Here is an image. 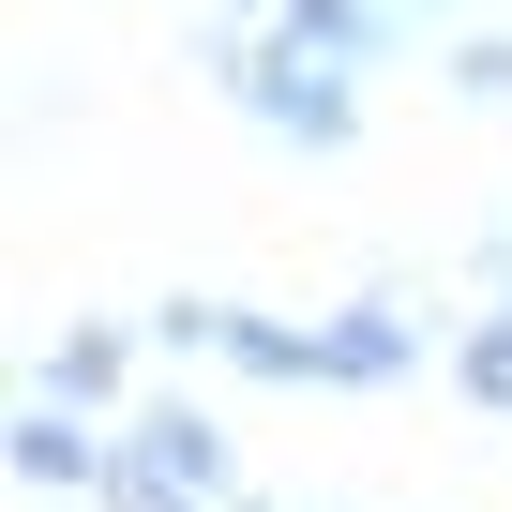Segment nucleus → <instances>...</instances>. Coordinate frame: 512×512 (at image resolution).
I'll list each match as a JSON object with an SVG mask.
<instances>
[{
	"mask_svg": "<svg viewBox=\"0 0 512 512\" xmlns=\"http://www.w3.org/2000/svg\"><path fill=\"white\" fill-rule=\"evenodd\" d=\"M196 61H211V91H226L256 136H287V151H317V166L362 151V76H347V61H317V46H287V31H226V16H196Z\"/></svg>",
	"mask_w": 512,
	"mask_h": 512,
	"instance_id": "1",
	"label": "nucleus"
},
{
	"mask_svg": "<svg viewBox=\"0 0 512 512\" xmlns=\"http://www.w3.org/2000/svg\"><path fill=\"white\" fill-rule=\"evenodd\" d=\"M226 377H256V392H317V317H256V302H226V347H211Z\"/></svg>",
	"mask_w": 512,
	"mask_h": 512,
	"instance_id": "7",
	"label": "nucleus"
},
{
	"mask_svg": "<svg viewBox=\"0 0 512 512\" xmlns=\"http://www.w3.org/2000/svg\"><path fill=\"white\" fill-rule=\"evenodd\" d=\"M437 377L482 407V422H512V302H482V317H452V347H437Z\"/></svg>",
	"mask_w": 512,
	"mask_h": 512,
	"instance_id": "8",
	"label": "nucleus"
},
{
	"mask_svg": "<svg viewBox=\"0 0 512 512\" xmlns=\"http://www.w3.org/2000/svg\"><path fill=\"white\" fill-rule=\"evenodd\" d=\"M407 31H437V46H452V31H467V0H407Z\"/></svg>",
	"mask_w": 512,
	"mask_h": 512,
	"instance_id": "13",
	"label": "nucleus"
},
{
	"mask_svg": "<svg viewBox=\"0 0 512 512\" xmlns=\"http://www.w3.org/2000/svg\"><path fill=\"white\" fill-rule=\"evenodd\" d=\"M437 76H452V106H512V31H452Z\"/></svg>",
	"mask_w": 512,
	"mask_h": 512,
	"instance_id": "9",
	"label": "nucleus"
},
{
	"mask_svg": "<svg viewBox=\"0 0 512 512\" xmlns=\"http://www.w3.org/2000/svg\"><path fill=\"white\" fill-rule=\"evenodd\" d=\"M136 347H151V332H121V317H61V347L31 362V392H61V407L121 422V407H136Z\"/></svg>",
	"mask_w": 512,
	"mask_h": 512,
	"instance_id": "5",
	"label": "nucleus"
},
{
	"mask_svg": "<svg viewBox=\"0 0 512 512\" xmlns=\"http://www.w3.org/2000/svg\"><path fill=\"white\" fill-rule=\"evenodd\" d=\"M196 16H226V31H272V16H287V0H196Z\"/></svg>",
	"mask_w": 512,
	"mask_h": 512,
	"instance_id": "12",
	"label": "nucleus"
},
{
	"mask_svg": "<svg viewBox=\"0 0 512 512\" xmlns=\"http://www.w3.org/2000/svg\"><path fill=\"white\" fill-rule=\"evenodd\" d=\"M121 452H151V467H166V482H196L211 512L241 497V437H226L196 392H136V407H121Z\"/></svg>",
	"mask_w": 512,
	"mask_h": 512,
	"instance_id": "4",
	"label": "nucleus"
},
{
	"mask_svg": "<svg viewBox=\"0 0 512 512\" xmlns=\"http://www.w3.org/2000/svg\"><path fill=\"white\" fill-rule=\"evenodd\" d=\"M302 512H347V497H302Z\"/></svg>",
	"mask_w": 512,
	"mask_h": 512,
	"instance_id": "14",
	"label": "nucleus"
},
{
	"mask_svg": "<svg viewBox=\"0 0 512 512\" xmlns=\"http://www.w3.org/2000/svg\"><path fill=\"white\" fill-rule=\"evenodd\" d=\"M0 467H16L31 497H106L121 422H91V407H61V392H16V422H0Z\"/></svg>",
	"mask_w": 512,
	"mask_h": 512,
	"instance_id": "2",
	"label": "nucleus"
},
{
	"mask_svg": "<svg viewBox=\"0 0 512 512\" xmlns=\"http://www.w3.org/2000/svg\"><path fill=\"white\" fill-rule=\"evenodd\" d=\"M422 347H437V332L407 317V287H362V302L317 317V392H407Z\"/></svg>",
	"mask_w": 512,
	"mask_h": 512,
	"instance_id": "3",
	"label": "nucleus"
},
{
	"mask_svg": "<svg viewBox=\"0 0 512 512\" xmlns=\"http://www.w3.org/2000/svg\"><path fill=\"white\" fill-rule=\"evenodd\" d=\"M287 46H317V61H347V76H377V61H407L422 31H407V0H287L272 16Z\"/></svg>",
	"mask_w": 512,
	"mask_h": 512,
	"instance_id": "6",
	"label": "nucleus"
},
{
	"mask_svg": "<svg viewBox=\"0 0 512 512\" xmlns=\"http://www.w3.org/2000/svg\"><path fill=\"white\" fill-rule=\"evenodd\" d=\"M91 512H211V497H196V482H166V467H151V452H121V467H106V497H91Z\"/></svg>",
	"mask_w": 512,
	"mask_h": 512,
	"instance_id": "11",
	"label": "nucleus"
},
{
	"mask_svg": "<svg viewBox=\"0 0 512 512\" xmlns=\"http://www.w3.org/2000/svg\"><path fill=\"white\" fill-rule=\"evenodd\" d=\"M136 332H151V362H211L226 347V302H151Z\"/></svg>",
	"mask_w": 512,
	"mask_h": 512,
	"instance_id": "10",
	"label": "nucleus"
}]
</instances>
